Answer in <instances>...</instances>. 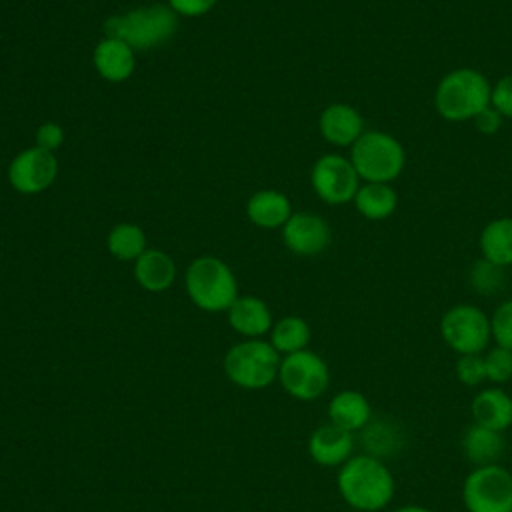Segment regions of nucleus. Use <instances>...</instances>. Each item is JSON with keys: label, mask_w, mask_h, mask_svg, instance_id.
<instances>
[{"label": "nucleus", "mask_w": 512, "mask_h": 512, "mask_svg": "<svg viewBox=\"0 0 512 512\" xmlns=\"http://www.w3.org/2000/svg\"><path fill=\"white\" fill-rule=\"evenodd\" d=\"M342 500L358 512H378L394 498V476L390 468L372 454L348 458L336 476Z\"/></svg>", "instance_id": "nucleus-1"}, {"label": "nucleus", "mask_w": 512, "mask_h": 512, "mask_svg": "<svg viewBox=\"0 0 512 512\" xmlns=\"http://www.w3.org/2000/svg\"><path fill=\"white\" fill-rule=\"evenodd\" d=\"M178 30V14L168 4H150L110 16L104 36L118 38L134 50H150L166 44Z\"/></svg>", "instance_id": "nucleus-2"}, {"label": "nucleus", "mask_w": 512, "mask_h": 512, "mask_svg": "<svg viewBox=\"0 0 512 512\" xmlns=\"http://www.w3.org/2000/svg\"><path fill=\"white\" fill-rule=\"evenodd\" d=\"M492 86L476 68H456L442 76L434 92L436 112L448 122L474 120L490 106Z\"/></svg>", "instance_id": "nucleus-3"}, {"label": "nucleus", "mask_w": 512, "mask_h": 512, "mask_svg": "<svg viewBox=\"0 0 512 512\" xmlns=\"http://www.w3.org/2000/svg\"><path fill=\"white\" fill-rule=\"evenodd\" d=\"M280 354L262 338H246L224 354L226 378L242 390H264L278 380Z\"/></svg>", "instance_id": "nucleus-4"}, {"label": "nucleus", "mask_w": 512, "mask_h": 512, "mask_svg": "<svg viewBox=\"0 0 512 512\" xmlns=\"http://www.w3.org/2000/svg\"><path fill=\"white\" fill-rule=\"evenodd\" d=\"M184 284L192 304L204 312H226L238 298L234 272L216 256H200L192 260Z\"/></svg>", "instance_id": "nucleus-5"}, {"label": "nucleus", "mask_w": 512, "mask_h": 512, "mask_svg": "<svg viewBox=\"0 0 512 512\" xmlns=\"http://www.w3.org/2000/svg\"><path fill=\"white\" fill-rule=\"evenodd\" d=\"M350 162L360 180L390 184L404 170L406 154L400 140L392 134L368 130L352 144Z\"/></svg>", "instance_id": "nucleus-6"}, {"label": "nucleus", "mask_w": 512, "mask_h": 512, "mask_svg": "<svg viewBox=\"0 0 512 512\" xmlns=\"http://www.w3.org/2000/svg\"><path fill=\"white\" fill-rule=\"evenodd\" d=\"M462 502L468 512H512V472L500 464L476 466L464 480Z\"/></svg>", "instance_id": "nucleus-7"}, {"label": "nucleus", "mask_w": 512, "mask_h": 512, "mask_svg": "<svg viewBox=\"0 0 512 512\" xmlns=\"http://www.w3.org/2000/svg\"><path fill=\"white\" fill-rule=\"evenodd\" d=\"M278 382L282 390L300 402L318 400L330 384V370L324 358L312 350L282 356Z\"/></svg>", "instance_id": "nucleus-8"}, {"label": "nucleus", "mask_w": 512, "mask_h": 512, "mask_svg": "<svg viewBox=\"0 0 512 512\" xmlns=\"http://www.w3.org/2000/svg\"><path fill=\"white\" fill-rule=\"evenodd\" d=\"M440 336L458 356L482 354L492 338L490 318L474 304H456L442 314Z\"/></svg>", "instance_id": "nucleus-9"}, {"label": "nucleus", "mask_w": 512, "mask_h": 512, "mask_svg": "<svg viewBox=\"0 0 512 512\" xmlns=\"http://www.w3.org/2000/svg\"><path fill=\"white\" fill-rule=\"evenodd\" d=\"M312 190L316 196L332 206L348 204L354 200L360 188V176L350 158L342 154L320 156L310 172Z\"/></svg>", "instance_id": "nucleus-10"}, {"label": "nucleus", "mask_w": 512, "mask_h": 512, "mask_svg": "<svg viewBox=\"0 0 512 512\" xmlns=\"http://www.w3.org/2000/svg\"><path fill=\"white\" fill-rule=\"evenodd\" d=\"M58 176L54 152L40 146L18 152L8 166V182L20 194H40L48 190Z\"/></svg>", "instance_id": "nucleus-11"}, {"label": "nucleus", "mask_w": 512, "mask_h": 512, "mask_svg": "<svg viewBox=\"0 0 512 512\" xmlns=\"http://www.w3.org/2000/svg\"><path fill=\"white\" fill-rule=\"evenodd\" d=\"M332 232L328 222L314 212H292L282 226V240L286 248L298 256L322 254L330 244Z\"/></svg>", "instance_id": "nucleus-12"}, {"label": "nucleus", "mask_w": 512, "mask_h": 512, "mask_svg": "<svg viewBox=\"0 0 512 512\" xmlns=\"http://www.w3.org/2000/svg\"><path fill=\"white\" fill-rule=\"evenodd\" d=\"M320 134L332 146H352L364 134V120L356 108L344 102L326 106L318 120Z\"/></svg>", "instance_id": "nucleus-13"}, {"label": "nucleus", "mask_w": 512, "mask_h": 512, "mask_svg": "<svg viewBox=\"0 0 512 512\" xmlns=\"http://www.w3.org/2000/svg\"><path fill=\"white\" fill-rule=\"evenodd\" d=\"M352 448H354L352 432H346L330 422L318 426L308 438L310 458L324 468L342 466L348 458H352Z\"/></svg>", "instance_id": "nucleus-14"}, {"label": "nucleus", "mask_w": 512, "mask_h": 512, "mask_svg": "<svg viewBox=\"0 0 512 512\" xmlns=\"http://www.w3.org/2000/svg\"><path fill=\"white\" fill-rule=\"evenodd\" d=\"M92 62L104 80L124 82L136 70V50L118 38L104 36L92 52Z\"/></svg>", "instance_id": "nucleus-15"}, {"label": "nucleus", "mask_w": 512, "mask_h": 512, "mask_svg": "<svg viewBox=\"0 0 512 512\" xmlns=\"http://www.w3.org/2000/svg\"><path fill=\"white\" fill-rule=\"evenodd\" d=\"M226 314L230 328L246 338H260L274 324L268 304L258 296H238Z\"/></svg>", "instance_id": "nucleus-16"}, {"label": "nucleus", "mask_w": 512, "mask_h": 512, "mask_svg": "<svg viewBox=\"0 0 512 512\" xmlns=\"http://www.w3.org/2000/svg\"><path fill=\"white\" fill-rule=\"evenodd\" d=\"M328 420L330 424L346 430L356 432L370 424L372 406L368 398L358 390H342L334 394L328 402Z\"/></svg>", "instance_id": "nucleus-17"}, {"label": "nucleus", "mask_w": 512, "mask_h": 512, "mask_svg": "<svg viewBox=\"0 0 512 512\" xmlns=\"http://www.w3.org/2000/svg\"><path fill=\"white\" fill-rule=\"evenodd\" d=\"M472 418L476 424L504 432L512 426V396L502 388H484L472 400Z\"/></svg>", "instance_id": "nucleus-18"}, {"label": "nucleus", "mask_w": 512, "mask_h": 512, "mask_svg": "<svg viewBox=\"0 0 512 512\" xmlns=\"http://www.w3.org/2000/svg\"><path fill=\"white\" fill-rule=\"evenodd\" d=\"M134 278L148 292H164L176 280V264L166 252L146 248V252L134 260Z\"/></svg>", "instance_id": "nucleus-19"}, {"label": "nucleus", "mask_w": 512, "mask_h": 512, "mask_svg": "<svg viewBox=\"0 0 512 512\" xmlns=\"http://www.w3.org/2000/svg\"><path fill=\"white\" fill-rule=\"evenodd\" d=\"M246 214L258 228H280L292 216V206L286 194L278 190H258L248 198Z\"/></svg>", "instance_id": "nucleus-20"}, {"label": "nucleus", "mask_w": 512, "mask_h": 512, "mask_svg": "<svg viewBox=\"0 0 512 512\" xmlns=\"http://www.w3.org/2000/svg\"><path fill=\"white\" fill-rule=\"evenodd\" d=\"M462 452L474 466L498 464L504 454L502 432L484 428L474 422L462 434Z\"/></svg>", "instance_id": "nucleus-21"}, {"label": "nucleus", "mask_w": 512, "mask_h": 512, "mask_svg": "<svg viewBox=\"0 0 512 512\" xmlns=\"http://www.w3.org/2000/svg\"><path fill=\"white\" fill-rule=\"evenodd\" d=\"M480 252L482 260L506 268L512 266V218H496L484 226L480 232Z\"/></svg>", "instance_id": "nucleus-22"}, {"label": "nucleus", "mask_w": 512, "mask_h": 512, "mask_svg": "<svg viewBox=\"0 0 512 512\" xmlns=\"http://www.w3.org/2000/svg\"><path fill=\"white\" fill-rule=\"evenodd\" d=\"M352 202L366 220H386L398 206V194L390 184L366 182L358 188Z\"/></svg>", "instance_id": "nucleus-23"}, {"label": "nucleus", "mask_w": 512, "mask_h": 512, "mask_svg": "<svg viewBox=\"0 0 512 512\" xmlns=\"http://www.w3.org/2000/svg\"><path fill=\"white\" fill-rule=\"evenodd\" d=\"M312 330L300 316H284L270 328V344L280 356L306 350L310 344Z\"/></svg>", "instance_id": "nucleus-24"}, {"label": "nucleus", "mask_w": 512, "mask_h": 512, "mask_svg": "<svg viewBox=\"0 0 512 512\" xmlns=\"http://www.w3.org/2000/svg\"><path fill=\"white\" fill-rule=\"evenodd\" d=\"M108 252L118 260H136L146 252V234L138 224H116L106 238Z\"/></svg>", "instance_id": "nucleus-25"}, {"label": "nucleus", "mask_w": 512, "mask_h": 512, "mask_svg": "<svg viewBox=\"0 0 512 512\" xmlns=\"http://www.w3.org/2000/svg\"><path fill=\"white\" fill-rule=\"evenodd\" d=\"M484 356V368H486V380L494 384H504L512 378V350L494 346Z\"/></svg>", "instance_id": "nucleus-26"}, {"label": "nucleus", "mask_w": 512, "mask_h": 512, "mask_svg": "<svg viewBox=\"0 0 512 512\" xmlns=\"http://www.w3.org/2000/svg\"><path fill=\"white\" fill-rule=\"evenodd\" d=\"M490 328H492V338L496 340V346L512 350V298L496 306L490 318Z\"/></svg>", "instance_id": "nucleus-27"}, {"label": "nucleus", "mask_w": 512, "mask_h": 512, "mask_svg": "<svg viewBox=\"0 0 512 512\" xmlns=\"http://www.w3.org/2000/svg\"><path fill=\"white\" fill-rule=\"evenodd\" d=\"M456 378L460 384H466L470 388L480 386L486 380V368H484V356L482 354H464L456 360Z\"/></svg>", "instance_id": "nucleus-28"}, {"label": "nucleus", "mask_w": 512, "mask_h": 512, "mask_svg": "<svg viewBox=\"0 0 512 512\" xmlns=\"http://www.w3.org/2000/svg\"><path fill=\"white\" fill-rule=\"evenodd\" d=\"M500 270L498 266L482 260V262H476L474 268H472V274H470V282L474 286V290L482 292V294H490L494 290L500 288Z\"/></svg>", "instance_id": "nucleus-29"}, {"label": "nucleus", "mask_w": 512, "mask_h": 512, "mask_svg": "<svg viewBox=\"0 0 512 512\" xmlns=\"http://www.w3.org/2000/svg\"><path fill=\"white\" fill-rule=\"evenodd\" d=\"M490 106L496 108L502 114V118H512V72L502 76L492 86Z\"/></svg>", "instance_id": "nucleus-30"}, {"label": "nucleus", "mask_w": 512, "mask_h": 512, "mask_svg": "<svg viewBox=\"0 0 512 512\" xmlns=\"http://www.w3.org/2000/svg\"><path fill=\"white\" fill-rule=\"evenodd\" d=\"M62 142H64V130L56 122H44L36 130V144L34 146H40L48 152H54L62 146Z\"/></svg>", "instance_id": "nucleus-31"}, {"label": "nucleus", "mask_w": 512, "mask_h": 512, "mask_svg": "<svg viewBox=\"0 0 512 512\" xmlns=\"http://www.w3.org/2000/svg\"><path fill=\"white\" fill-rule=\"evenodd\" d=\"M218 0H168V6L178 14L186 18H196L206 12H210L216 6Z\"/></svg>", "instance_id": "nucleus-32"}, {"label": "nucleus", "mask_w": 512, "mask_h": 512, "mask_svg": "<svg viewBox=\"0 0 512 512\" xmlns=\"http://www.w3.org/2000/svg\"><path fill=\"white\" fill-rule=\"evenodd\" d=\"M472 122H474V128H476L480 134L492 136V134H496V132L502 128V114H500L496 108L488 106V108H484L480 114H476Z\"/></svg>", "instance_id": "nucleus-33"}, {"label": "nucleus", "mask_w": 512, "mask_h": 512, "mask_svg": "<svg viewBox=\"0 0 512 512\" xmlns=\"http://www.w3.org/2000/svg\"><path fill=\"white\" fill-rule=\"evenodd\" d=\"M392 512H434V510L424 508V506H416V504H408V506H400V508H396Z\"/></svg>", "instance_id": "nucleus-34"}]
</instances>
